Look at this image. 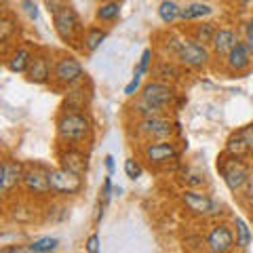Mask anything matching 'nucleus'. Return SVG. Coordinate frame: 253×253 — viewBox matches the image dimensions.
Returning a JSON list of instances; mask_svg holds the SVG:
<instances>
[{"mask_svg":"<svg viewBox=\"0 0 253 253\" xmlns=\"http://www.w3.org/2000/svg\"><path fill=\"white\" fill-rule=\"evenodd\" d=\"M224 152L226 154H230V156H236V158H247V156H251V152H249V148L245 146V141L241 139V135L239 133H232L230 137L226 139V148H224Z\"/></svg>","mask_w":253,"mask_h":253,"instance_id":"obj_29","label":"nucleus"},{"mask_svg":"<svg viewBox=\"0 0 253 253\" xmlns=\"http://www.w3.org/2000/svg\"><path fill=\"white\" fill-rule=\"evenodd\" d=\"M59 167L84 177L89 171V154L83 148H59Z\"/></svg>","mask_w":253,"mask_h":253,"instance_id":"obj_17","label":"nucleus"},{"mask_svg":"<svg viewBox=\"0 0 253 253\" xmlns=\"http://www.w3.org/2000/svg\"><path fill=\"white\" fill-rule=\"evenodd\" d=\"M86 78L84 66L78 61L74 55H59L53 63V89L57 91H68L70 86L78 84Z\"/></svg>","mask_w":253,"mask_h":253,"instance_id":"obj_5","label":"nucleus"},{"mask_svg":"<svg viewBox=\"0 0 253 253\" xmlns=\"http://www.w3.org/2000/svg\"><path fill=\"white\" fill-rule=\"evenodd\" d=\"M23 173H26V167H23L19 161H15V158H4L2 161V171H0V192H2L4 199H9L13 190L17 186H21Z\"/></svg>","mask_w":253,"mask_h":253,"instance_id":"obj_15","label":"nucleus"},{"mask_svg":"<svg viewBox=\"0 0 253 253\" xmlns=\"http://www.w3.org/2000/svg\"><path fill=\"white\" fill-rule=\"evenodd\" d=\"M251 221H253V209H251Z\"/></svg>","mask_w":253,"mask_h":253,"instance_id":"obj_45","label":"nucleus"},{"mask_svg":"<svg viewBox=\"0 0 253 253\" xmlns=\"http://www.w3.org/2000/svg\"><path fill=\"white\" fill-rule=\"evenodd\" d=\"M207 253H211V251H207Z\"/></svg>","mask_w":253,"mask_h":253,"instance_id":"obj_46","label":"nucleus"},{"mask_svg":"<svg viewBox=\"0 0 253 253\" xmlns=\"http://www.w3.org/2000/svg\"><path fill=\"white\" fill-rule=\"evenodd\" d=\"M251 63H253V55H251V51H249L247 42L241 41L230 53L226 55V59H224V70H226V74L239 76V74L247 72V70L251 68Z\"/></svg>","mask_w":253,"mask_h":253,"instance_id":"obj_16","label":"nucleus"},{"mask_svg":"<svg viewBox=\"0 0 253 253\" xmlns=\"http://www.w3.org/2000/svg\"><path fill=\"white\" fill-rule=\"evenodd\" d=\"M108 38V30L106 28H101V26H91V28H86L83 32V36H81V51L84 55H91L95 53L101 46V42H104Z\"/></svg>","mask_w":253,"mask_h":253,"instance_id":"obj_21","label":"nucleus"},{"mask_svg":"<svg viewBox=\"0 0 253 253\" xmlns=\"http://www.w3.org/2000/svg\"><path fill=\"white\" fill-rule=\"evenodd\" d=\"M84 249L86 253H101V241H99V234H89L84 241Z\"/></svg>","mask_w":253,"mask_h":253,"instance_id":"obj_37","label":"nucleus"},{"mask_svg":"<svg viewBox=\"0 0 253 253\" xmlns=\"http://www.w3.org/2000/svg\"><path fill=\"white\" fill-rule=\"evenodd\" d=\"M91 99H93V86H91V83L84 78V81H81L78 84L70 86L68 91H63V104H61V108L84 112V110L89 108Z\"/></svg>","mask_w":253,"mask_h":253,"instance_id":"obj_14","label":"nucleus"},{"mask_svg":"<svg viewBox=\"0 0 253 253\" xmlns=\"http://www.w3.org/2000/svg\"><path fill=\"white\" fill-rule=\"evenodd\" d=\"M49 173H51V169L44 167V165H30V167H26V173H23L21 188L26 190L30 196H36V199L49 196L51 194Z\"/></svg>","mask_w":253,"mask_h":253,"instance_id":"obj_11","label":"nucleus"},{"mask_svg":"<svg viewBox=\"0 0 253 253\" xmlns=\"http://www.w3.org/2000/svg\"><path fill=\"white\" fill-rule=\"evenodd\" d=\"M44 6H46V11H49L51 15H55L57 11L70 6V0H44Z\"/></svg>","mask_w":253,"mask_h":253,"instance_id":"obj_39","label":"nucleus"},{"mask_svg":"<svg viewBox=\"0 0 253 253\" xmlns=\"http://www.w3.org/2000/svg\"><path fill=\"white\" fill-rule=\"evenodd\" d=\"M17 32V21H13V17L9 13H4L2 21H0V41H2L4 44L11 41V36Z\"/></svg>","mask_w":253,"mask_h":253,"instance_id":"obj_31","label":"nucleus"},{"mask_svg":"<svg viewBox=\"0 0 253 253\" xmlns=\"http://www.w3.org/2000/svg\"><path fill=\"white\" fill-rule=\"evenodd\" d=\"M205 241H207V251L211 253H232V249L236 247L234 228L224 224V221H217L209 228Z\"/></svg>","mask_w":253,"mask_h":253,"instance_id":"obj_12","label":"nucleus"},{"mask_svg":"<svg viewBox=\"0 0 253 253\" xmlns=\"http://www.w3.org/2000/svg\"><path fill=\"white\" fill-rule=\"evenodd\" d=\"M139 97L146 99L150 106L158 108L161 112L169 114V108L173 106V101H175L177 93H175V89H173V84L152 78V81L144 83V86H141V91H139Z\"/></svg>","mask_w":253,"mask_h":253,"instance_id":"obj_8","label":"nucleus"},{"mask_svg":"<svg viewBox=\"0 0 253 253\" xmlns=\"http://www.w3.org/2000/svg\"><path fill=\"white\" fill-rule=\"evenodd\" d=\"M0 253H26V247L23 245H4Z\"/></svg>","mask_w":253,"mask_h":253,"instance_id":"obj_40","label":"nucleus"},{"mask_svg":"<svg viewBox=\"0 0 253 253\" xmlns=\"http://www.w3.org/2000/svg\"><path fill=\"white\" fill-rule=\"evenodd\" d=\"M53 17V30L55 34L59 36L61 42L66 44H74V42H81V36L84 32V26L81 17H78V13L72 9V6H66V9L57 11Z\"/></svg>","mask_w":253,"mask_h":253,"instance_id":"obj_7","label":"nucleus"},{"mask_svg":"<svg viewBox=\"0 0 253 253\" xmlns=\"http://www.w3.org/2000/svg\"><path fill=\"white\" fill-rule=\"evenodd\" d=\"M213 13H215V9H213L209 2H203V0H192V2L181 4L179 21H205V19H209Z\"/></svg>","mask_w":253,"mask_h":253,"instance_id":"obj_20","label":"nucleus"},{"mask_svg":"<svg viewBox=\"0 0 253 253\" xmlns=\"http://www.w3.org/2000/svg\"><path fill=\"white\" fill-rule=\"evenodd\" d=\"M53 59L46 51H36L34 59H32L26 78L32 84H49L53 81Z\"/></svg>","mask_w":253,"mask_h":253,"instance_id":"obj_13","label":"nucleus"},{"mask_svg":"<svg viewBox=\"0 0 253 253\" xmlns=\"http://www.w3.org/2000/svg\"><path fill=\"white\" fill-rule=\"evenodd\" d=\"M239 42H241V38L232 28H217L215 38H213V42H211V55L217 59H226V55Z\"/></svg>","mask_w":253,"mask_h":253,"instance_id":"obj_19","label":"nucleus"},{"mask_svg":"<svg viewBox=\"0 0 253 253\" xmlns=\"http://www.w3.org/2000/svg\"><path fill=\"white\" fill-rule=\"evenodd\" d=\"M236 2H241V4H249V2H253V0H236Z\"/></svg>","mask_w":253,"mask_h":253,"instance_id":"obj_44","label":"nucleus"},{"mask_svg":"<svg viewBox=\"0 0 253 253\" xmlns=\"http://www.w3.org/2000/svg\"><path fill=\"white\" fill-rule=\"evenodd\" d=\"M245 42H247V46H249V51H251V55H253V36H249V38H245Z\"/></svg>","mask_w":253,"mask_h":253,"instance_id":"obj_43","label":"nucleus"},{"mask_svg":"<svg viewBox=\"0 0 253 253\" xmlns=\"http://www.w3.org/2000/svg\"><path fill=\"white\" fill-rule=\"evenodd\" d=\"M139 154L150 167H165V165H169L171 161H177L179 150L171 139H167V141H148V144H141Z\"/></svg>","mask_w":253,"mask_h":253,"instance_id":"obj_10","label":"nucleus"},{"mask_svg":"<svg viewBox=\"0 0 253 253\" xmlns=\"http://www.w3.org/2000/svg\"><path fill=\"white\" fill-rule=\"evenodd\" d=\"M215 32H217V26L213 21H201L196 23V26L190 28V38H194L196 42H201L205 46H211L213 38H215Z\"/></svg>","mask_w":253,"mask_h":253,"instance_id":"obj_24","label":"nucleus"},{"mask_svg":"<svg viewBox=\"0 0 253 253\" xmlns=\"http://www.w3.org/2000/svg\"><path fill=\"white\" fill-rule=\"evenodd\" d=\"M139 91H141V76L133 74V78L129 81V84L125 86V95H126V97H133V95L139 93Z\"/></svg>","mask_w":253,"mask_h":253,"instance_id":"obj_38","label":"nucleus"},{"mask_svg":"<svg viewBox=\"0 0 253 253\" xmlns=\"http://www.w3.org/2000/svg\"><path fill=\"white\" fill-rule=\"evenodd\" d=\"M241 199V203L245 205V207H249V209H253V177L245 184V188L241 190L239 194H236Z\"/></svg>","mask_w":253,"mask_h":253,"instance_id":"obj_34","label":"nucleus"},{"mask_svg":"<svg viewBox=\"0 0 253 253\" xmlns=\"http://www.w3.org/2000/svg\"><path fill=\"white\" fill-rule=\"evenodd\" d=\"M173 121L169 114H158L150 118H133V123L129 126V133L133 137H137L141 144L148 141H167L173 137Z\"/></svg>","mask_w":253,"mask_h":253,"instance_id":"obj_3","label":"nucleus"},{"mask_svg":"<svg viewBox=\"0 0 253 253\" xmlns=\"http://www.w3.org/2000/svg\"><path fill=\"white\" fill-rule=\"evenodd\" d=\"M55 135L59 148H83L93 137V123L86 112L59 108L55 116Z\"/></svg>","mask_w":253,"mask_h":253,"instance_id":"obj_1","label":"nucleus"},{"mask_svg":"<svg viewBox=\"0 0 253 253\" xmlns=\"http://www.w3.org/2000/svg\"><path fill=\"white\" fill-rule=\"evenodd\" d=\"M217 171H219L221 179H224L226 188L230 190L232 194H239L245 188V184L253 177L251 167H249V163H245V158H236L226 152L217 158Z\"/></svg>","mask_w":253,"mask_h":253,"instance_id":"obj_4","label":"nucleus"},{"mask_svg":"<svg viewBox=\"0 0 253 253\" xmlns=\"http://www.w3.org/2000/svg\"><path fill=\"white\" fill-rule=\"evenodd\" d=\"M57 247H59V239H55V236H41V239L32 241L28 245V251L30 253H53Z\"/></svg>","mask_w":253,"mask_h":253,"instance_id":"obj_30","label":"nucleus"},{"mask_svg":"<svg viewBox=\"0 0 253 253\" xmlns=\"http://www.w3.org/2000/svg\"><path fill=\"white\" fill-rule=\"evenodd\" d=\"M236 133L241 135V139L245 141V146H247V148H249V152L253 154V123L241 126V129L236 131Z\"/></svg>","mask_w":253,"mask_h":253,"instance_id":"obj_36","label":"nucleus"},{"mask_svg":"<svg viewBox=\"0 0 253 253\" xmlns=\"http://www.w3.org/2000/svg\"><path fill=\"white\" fill-rule=\"evenodd\" d=\"M245 38H249V36H253V17L247 21V23H245Z\"/></svg>","mask_w":253,"mask_h":253,"instance_id":"obj_42","label":"nucleus"},{"mask_svg":"<svg viewBox=\"0 0 253 253\" xmlns=\"http://www.w3.org/2000/svg\"><path fill=\"white\" fill-rule=\"evenodd\" d=\"M34 53H36V49H32L28 42L15 46L13 53L4 59L6 70L13 72V74H26L28 68H30V63H32V59H34Z\"/></svg>","mask_w":253,"mask_h":253,"instance_id":"obj_18","label":"nucleus"},{"mask_svg":"<svg viewBox=\"0 0 253 253\" xmlns=\"http://www.w3.org/2000/svg\"><path fill=\"white\" fill-rule=\"evenodd\" d=\"M154 78L156 81H163V83H169V81L175 83L181 78V70L173 59L163 57V59H158L154 66Z\"/></svg>","mask_w":253,"mask_h":253,"instance_id":"obj_22","label":"nucleus"},{"mask_svg":"<svg viewBox=\"0 0 253 253\" xmlns=\"http://www.w3.org/2000/svg\"><path fill=\"white\" fill-rule=\"evenodd\" d=\"M104 163H106V169H108V175H112V173H114V158H112V154H108V156L104 158Z\"/></svg>","mask_w":253,"mask_h":253,"instance_id":"obj_41","label":"nucleus"},{"mask_svg":"<svg viewBox=\"0 0 253 253\" xmlns=\"http://www.w3.org/2000/svg\"><path fill=\"white\" fill-rule=\"evenodd\" d=\"M232 228H234L236 249L247 251V249H249V245H251V241H253V232H251L249 224H247V221H245L241 215H234V217H232Z\"/></svg>","mask_w":253,"mask_h":253,"instance_id":"obj_23","label":"nucleus"},{"mask_svg":"<svg viewBox=\"0 0 253 253\" xmlns=\"http://www.w3.org/2000/svg\"><path fill=\"white\" fill-rule=\"evenodd\" d=\"M150 61H152V49H144V53H141V57H139V63L135 66V76H141L144 78L148 74V70H150Z\"/></svg>","mask_w":253,"mask_h":253,"instance_id":"obj_33","label":"nucleus"},{"mask_svg":"<svg viewBox=\"0 0 253 253\" xmlns=\"http://www.w3.org/2000/svg\"><path fill=\"white\" fill-rule=\"evenodd\" d=\"M36 215H38V211L32 207V205H26V203H15L9 209V217L15 221V224H34Z\"/></svg>","mask_w":253,"mask_h":253,"instance_id":"obj_26","label":"nucleus"},{"mask_svg":"<svg viewBox=\"0 0 253 253\" xmlns=\"http://www.w3.org/2000/svg\"><path fill=\"white\" fill-rule=\"evenodd\" d=\"M179 203L184 205V209L194 217H217L221 213V205L211 199L209 194L201 192V190H192V188H184L179 192Z\"/></svg>","mask_w":253,"mask_h":253,"instance_id":"obj_6","label":"nucleus"},{"mask_svg":"<svg viewBox=\"0 0 253 253\" xmlns=\"http://www.w3.org/2000/svg\"><path fill=\"white\" fill-rule=\"evenodd\" d=\"M169 55L175 57L179 66L190 68V70H205L209 66L211 51L209 46L196 42L190 36L181 34H171L169 38Z\"/></svg>","mask_w":253,"mask_h":253,"instance_id":"obj_2","label":"nucleus"},{"mask_svg":"<svg viewBox=\"0 0 253 253\" xmlns=\"http://www.w3.org/2000/svg\"><path fill=\"white\" fill-rule=\"evenodd\" d=\"M125 173L129 179H139L141 173H144V167H141V163L137 161V158H126L125 161Z\"/></svg>","mask_w":253,"mask_h":253,"instance_id":"obj_32","label":"nucleus"},{"mask_svg":"<svg viewBox=\"0 0 253 253\" xmlns=\"http://www.w3.org/2000/svg\"><path fill=\"white\" fill-rule=\"evenodd\" d=\"M49 184H51V194L55 196H76L83 192L84 179L83 175H76V173L63 167H55L49 173Z\"/></svg>","mask_w":253,"mask_h":253,"instance_id":"obj_9","label":"nucleus"},{"mask_svg":"<svg viewBox=\"0 0 253 253\" xmlns=\"http://www.w3.org/2000/svg\"><path fill=\"white\" fill-rule=\"evenodd\" d=\"M179 177L186 184V188H192V190H201L205 184H207V175H205V171L196 169V167H186L184 171L179 173Z\"/></svg>","mask_w":253,"mask_h":253,"instance_id":"obj_28","label":"nucleus"},{"mask_svg":"<svg viewBox=\"0 0 253 253\" xmlns=\"http://www.w3.org/2000/svg\"><path fill=\"white\" fill-rule=\"evenodd\" d=\"M21 11L26 13L32 21H38V17H41V11H38V4L34 0H21Z\"/></svg>","mask_w":253,"mask_h":253,"instance_id":"obj_35","label":"nucleus"},{"mask_svg":"<svg viewBox=\"0 0 253 253\" xmlns=\"http://www.w3.org/2000/svg\"><path fill=\"white\" fill-rule=\"evenodd\" d=\"M118 17H121V2L116 0H101V4L95 9L97 23H114Z\"/></svg>","mask_w":253,"mask_h":253,"instance_id":"obj_25","label":"nucleus"},{"mask_svg":"<svg viewBox=\"0 0 253 253\" xmlns=\"http://www.w3.org/2000/svg\"><path fill=\"white\" fill-rule=\"evenodd\" d=\"M156 11H158V19L163 23H167V26H171V23L179 21L181 4H177L175 0H161V4H158Z\"/></svg>","mask_w":253,"mask_h":253,"instance_id":"obj_27","label":"nucleus"}]
</instances>
